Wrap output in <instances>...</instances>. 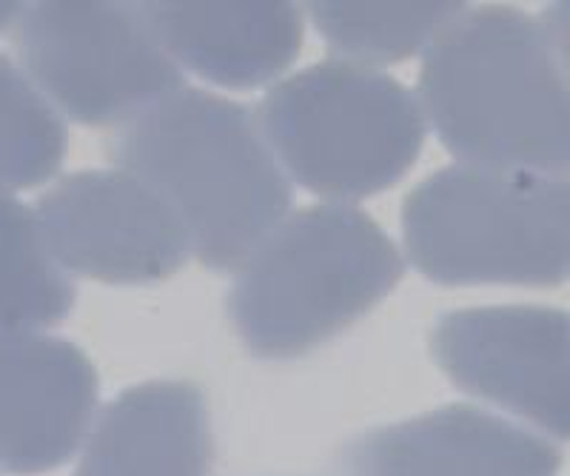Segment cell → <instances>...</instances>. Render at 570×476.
Here are the masks:
<instances>
[{
  "mask_svg": "<svg viewBox=\"0 0 570 476\" xmlns=\"http://www.w3.org/2000/svg\"><path fill=\"white\" fill-rule=\"evenodd\" d=\"M562 445L480 405H440L348 439L334 476H559Z\"/></svg>",
  "mask_w": 570,
  "mask_h": 476,
  "instance_id": "cell-9",
  "label": "cell"
},
{
  "mask_svg": "<svg viewBox=\"0 0 570 476\" xmlns=\"http://www.w3.org/2000/svg\"><path fill=\"white\" fill-rule=\"evenodd\" d=\"M212 454V414L200 388L151 379L106 405L75 476H208Z\"/></svg>",
  "mask_w": 570,
  "mask_h": 476,
  "instance_id": "cell-12",
  "label": "cell"
},
{
  "mask_svg": "<svg viewBox=\"0 0 570 476\" xmlns=\"http://www.w3.org/2000/svg\"><path fill=\"white\" fill-rule=\"evenodd\" d=\"M180 72L223 89L274 86L303 52L305 14L297 3H135Z\"/></svg>",
  "mask_w": 570,
  "mask_h": 476,
  "instance_id": "cell-10",
  "label": "cell"
},
{
  "mask_svg": "<svg viewBox=\"0 0 570 476\" xmlns=\"http://www.w3.org/2000/svg\"><path fill=\"white\" fill-rule=\"evenodd\" d=\"M71 294L69 275L49 251L38 215L0 189V339L60 320Z\"/></svg>",
  "mask_w": 570,
  "mask_h": 476,
  "instance_id": "cell-14",
  "label": "cell"
},
{
  "mask_svg": "<svg viewBox=\"0 0 570 476\" xmlns=\"http://www.w3.org/2000/svg\"><path fill=\"white\" fill-rule=\"evenodd\" d=\"M14 23L27 78L78 123L120 129L186 86L135 3H38Z\"/></svg>",
  "mask_w": 570,
  "mask_h": 476,
  "instance_id": "cell-6",
  "label": "cell"
},
{
  "mask_svg": "<svg viewBox=\"0 0 570 476\" xmlns=\"http://www.w3.org/2000/svg\"><path fill=\"white\" fill-rule=\"evenodd\" d=\"M400 226L405 260L440 286L568 280V177L451 163L405 195Z\"/></svg>",
  "mask_w": 570,
  "mask_h": 476,
  "instance_id": "cell-4",
  "label": "cell"
},
{
  "mask_svg": "<svg viewBox=\"0 0 570 476\" xmlns=\"http://www.w3.org/2000/svg\"><path fill=\"white\" fill-rule=\"evenodd\" d=\"M539 29L548 38L553 49L568 60V47H570V3L568 0H559V3H551L544 7V12L537 18Z\"/></svg>",
  "mask_w": 570,
  "mask_h": 476,
  "instance_id": "cell-16",
  "label": "cell"
},
{
  "mask_svg": "<svg viewBox=\"0 0 570 476\" xmlns=\"http://www.w3.org/2000/svg\"><path fill=\"white\" fill-rule=\"evenodd\" d=\"M66 135L58 111L23 69L0 58V189H29L58 171Z\"/></svg>",
  "mask_w": 570,
  "mask_h": 476,
  "instance_id": "cell-15",
  "label": "cell"
},
{
  "mask_svg": "<svg viewBox=\"0 0 570 476\" xmlns=\"http://www.w3.org/2000/svg\"><path fill=\"white\" fill-rule=\"evenodd\" d=\"M109 155L163 197L212 271L234 275L292 211V180L254 111L208 89L183 86L115 129Z\"/></svg>",
  "mask_w": 570,
  "mask_h": 476,
  "instance_id": "cell-2",
  "label": "cell"
},
{
  "mask_svg": "<svg viewBox=\"0 0 570 476\" xmlns=\"http://www.w3.org/2000/svg\"><path fill=\"white\" fill-rule=\"evenodd\" d=\"M431 354L460 391L564 445L570 434V328L562 308H460L436 323Z\"/></svg>",
  "mask_w": 570,
  "mask_h": 476,
  "instance_id": "cell-7",
  "label": "cell"
},
{
  "mask_svg": "<svg viewBox=\"0 0 570 476\" xmlns=\"http://www.w3.org/2000/svg\"><path fill=\"white\" fill-rule=\"evenodd\" d=\"M254 118L292 186L348 206L400 184L428 135L414 89L337 58L268 86Z\"/></svg>",
  "mask_w": 570,
  "mask_h": 476,
  "instance_id": "cell-5",
  "label": "cell"
},
{
  "mask_svg": "<svg viewBox=\"0 0 570 476\" xmlns=\"http://www.w3.org/2000/svg\"><path fill=\"white\" fill-rule=\"evenodd\" d=\"M35 215L66 275L146 286L175 277L191 257L175 211L117 166L63 177L40 197Z\"/></svg>",
  "mask_w": 570,
  "mask_h": 476,
  "instance_id": "cell-8",
  "label": "cell"
},
{
  "mask_svg": "<svg viewBox=\"0 0 570 476\" xmlns=\"http://www.w3.org/2000/svg\"><path fill=\"white\" fill-rule=\"evenodd\" d=\"M98 377L78 348L52 339L0 343V465L38 470L83 443L95 419Z\"/></svg>",
  "mask_w": 570,
  "mask_h": 476,
  "instance_id": "cell-11",
  "label": "cell"
},
{
  "mask_svg": "<svg viewBox=\"0 0 570 476\" xmlns=\"http://www.w3.org/2000/svg\"><path fill=\"white\" fill-rule=\"evenodd\" d=\"M20 9L23 7H9V3H0V29L7 27L9 20H18Z\"/></svg>",
  "mask_w": 570,
  "mask_h": 476,
  "instance_id": "cell-17",
  "label": "cell"
},
{
  "mask_svg": "<svg viewBox=\"0 0 570 476\" xmlns=\"http://www.w3.org/2000/svg\"><path fill=\"white\" fill-rule=\"evenodd\" d=\"M465 3H305L303 14L314 23L331 54L345 63L380 69L425 54Z\"/></svg>",
  "mask_w": 570,
  "mask_h": 476,
  "instance_id": "cell-13",
  "label": "cell"
},
{
  "mask_svg": "<svg viewBox=\"0 0 570 476\" xmlns=\"http://www.w3.org/2000/svg\"><path fill=\"white\" fill-rule=\"evenodd\" d=\"M405 257L360 206L288 211L234 271L228 317L257 359H294L348 331L400 286Z\"/></svg>",
  "mask_w": 570,
  "mask_h": 476,
  "instance_id": "cell-3",
  "label": "cell"
},
{
  "mask_svg": "<svg viewBox=\"0 0 570 476\" xmlns=\"http://www.w3.org/2000/svg\"><path fill=\"white\" fill-rule=\"evenodd\" d=\"M414 95L456 163L568 177V60L533 14L468 7L425 49Z\"/></svg>",
  "mask_w": 570,
  "mask_h": 476,
  "instance_id": "cell-1",
  "label": "cell"
}]
</instances>
